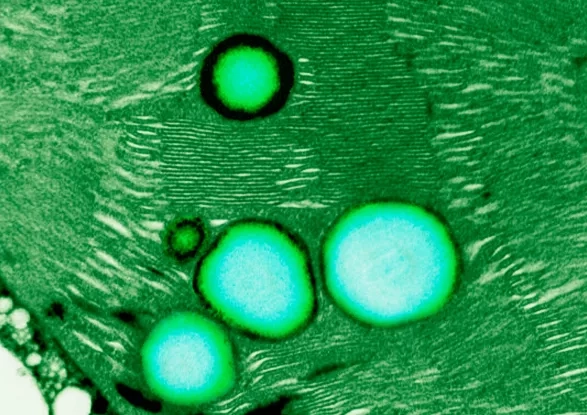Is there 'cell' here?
I'll return each mask as SVG.
<instances>
[{
	"instance_id": "obj_1",
	"label": "cell",
	"mask_w": 587,
	"mask_h": 415,
	"mask_svg": "<svg viewBox=\"0 0 587 415\" xmlns=\"http://www.w3.org/2000/svg\"><path fill=\"white\" fill-rule=\"evenodd\" d=\"M204 287L230 322L264 339L299 333L315 313L304 251L288 233L261 221L239 223L225 234L205 268Z\"/></svg>"
},
{
	"instance_id": "obj_2",
	"label": "cell",
	"mask_w": 587,
	"mask_h": 415,
	"mask_svg": "<svg viewBox=\"0 0 587 415\" xmlns=\"http://www.w3.org/2000/svg\"><path fill=\"white\" fill-rule=\"evenodd\" d=\"M397 204L353 208L329 229L321 250L326 291L347 315L387 321L400 316L412 290V228Z\"/></svg>"
},
{
	"instance_id": "obj_3",
	"label": "cell",
	"mask_w": 587,
	"mask_h": 415,
	"mask_svg": "<svg viewBox=\"0 0 587 415\" xmlns=\"http://www.w3.org/2000/svg\"><path fill=\"white\" fill-rule=\"evenodd\" d=\"M212 83L217 98L230 111L254 114L276 99L281 89V71L271 52L241 44L219 56Z\"/></svg>"
},
{
	"instance_id": "obj_4",
	"label": "cell",
	"mask_w": 587,
	"mask_h": 415,
	"mask_svg": "<svg viewBox=\"0 0 587 415\" xmlns=\"http://www.w3.org/2000/svg\"><path fill=\"white\" fill-rule=\"evenodd\" d=\"M115 388L124 399H126L135 407L148 410L151 412H158L162 408L160 402L148 399L141 392L121 382H117L115 384Z\"/></svg>"
},
{
	"instance_id": "obj_5",
	"label": "cell",
	"mask_w": 587,
	"mask_h": 415,
	"mask_svg": "<svg viewBox=\"0 0 587 415\" xmlns=\"http://www.w3.org/2000/svg\"><path fill=\"white\" fill-rule=\"evenodd\" d=\"M108 408L107 400L97 392L94 397L93 413H105Z\"/></svg>"
}]
</instances>
